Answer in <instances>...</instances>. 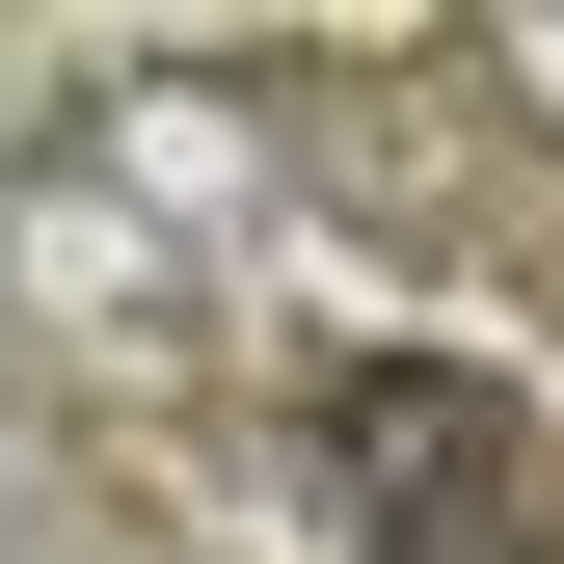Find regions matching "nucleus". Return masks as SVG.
<instances>
[{"instance_id":"f257e3e1","label":"nucleus","mask_w":564,"mask_h":564,"mask_svg":"<svg viewBox=\"0 0 564 564\" xmlns=\"http://www.w3.org/2000/svg\"><path fill=\"white\" fill-rule=\"evenodd\" d=\"M82 457L188 564H564V349L349 188L82 162L28 242Z\"/></svg>"}]
</instances>
